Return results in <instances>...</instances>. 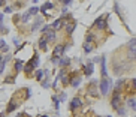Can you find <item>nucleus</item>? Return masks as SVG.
I'll list each match as a JSON object with an SVG mask.
<instances>
[{"label":"nucleus","mask_w":136,"mask_h":117,"mask_svg":"<svg viewBox=\"0 0 136 117\" xmlns=\"http://www.w3.org/2000/svg\"><path fill=\"white\" fill-rule=\"evenodd\" d=\"M37 63H39V56L37 54H35L33 57H31V60H29V62L24 65V68H23V71H24V74H27V75H30L33 71H35L36 68H37Z\"/></svg>","instance_id":"1"},{"label":"nucleus","mask_w":136,"mask_h":117,"mask_svg":"<svg viewBox=\"0 0 136 117\" xmlns=\"http://www.w3.org/2000/svg\"><path fill=\"white\" fill-rule=\"evenodd\" d=\"M64 45L63 44H57L55 47H54V51H53V57L55 59H61L63 56H64Z\"/></svg>","instance_id":"2"},{"label":"nucleus","mask_w":136,"mask_h":117,"mask_svg":"<svg viewBox=\"0 0 136 117\" xmlns=\"http://www.w3.org/2000/svg\"><path fill=\"white\" fill-rule=\"evenodd\" d=\"M109 89H111V80L109 78H103L100 81V93L102 95H108Z\"/></svg>","instance_id":"3"},{"label":"nucleus","mask_w":136,"mask_h":117,"mask_svg":"<svg viewBox=\"0 0 136 117\" xmlns=\"http://www.w3.org/2000/svg\"><path fill=\"white\" fill-rule=\"evenodd\" d=\"M108 26V15L105 17H99V18L96 20V27L99 29V30H105Z\"/></svg>","instance_id":"4"},{"label":"nucleus","mask_w":136,"mask_h":117,"mask_svg":"<svg viewBox=\"0 0 136 117\" xmlns=\"http://www.w3.org/2000/svg\"><path fill=\"white\" fill-rule=\"evenodd\" d=\"M120 101H121L120 92H114V96H112V99H111V105H112L114 110H118L120 108Z\"/></svg>","instance_id":"5"},{"label":"nucleus","mask_w":136,"mask_h":117,"mask_svg":"<svg viewBox=\"0 0 136 117\" xmlns=\"http://www.w3.org/2000/svg\"><path fill=\"white\" fill-rule=\"evenodd\" d=\"M81 105H82V101H81V98H73L70 101V105H69V108H70L72 111H75L76 110V108H79V107H81Z\"/></svg>","instance_id":"6"},{"label":"nucleus","mask_w":136,"mask_h":117,"mask_svg":"<svg viewBox=\"0 0 136 117\" xmlns=\"http://www.w3.org/2000/svg\"><path fill=\"white\" fill-rule=\"evenodd\" d=\"M37 44H39V48H41L42 51H47L48 50V41H47V38L43 36V35L39 38V42Z\"/></svg>","instance_id":"7"},{"label":"nucleus","mask_w":136,"mask_h":117,"mask_svg":"<svg viewBox=\"0 0 136 117\" xmlns=\"http://www.w3.org/2000/svg\"><path fill=\"white\" fill-rule=\"evenodd\" d=\"M53 8H54V5H53V3H51V2H47V3H43V6L41 8V12L43 14L45 17H47V15H48L47 9H53Z\"/></svg>","instance_id":"8"},{"label":"nucleus","mask_w":136,"mask_h":117,"mask_svg":"<svg viewBox=\"0 0 136 117\" xmlns=\"http://www.w3.org/2000/svg\"><path fill=\"white\" fill-rule=\"evenodd\" d=\"M69 65H70V59H69V57H61L59 60L60 68H66V66H69Z\"/></svg>","instance_id":"9"},{"label":"nucleus","mask_w":136,"mask_h":117,"mask_svg":"<svg viewBox=\"0 0 136 117\" xmlns=\"http://www.w3.org/2000/svg\"><path fill=\"white\" fill-rule=\"evenodd\" d=\"M42 23H43V20H42V18H36L35 23H33V26H31V29H30V32L37 30V29H39V27L42 26Z\"/></svg>","instance_id":"10"},{"label":"nucleus","mask_w":136,"mask_h":117,"mask_svg":"<svg viewBox=\"0 0 136 117\" xmlns=\"http://www.w3.org/2000/svg\"><path fill=\"white\" fill-rule=\"evenodd\" d=\"M43 36L47 38L48 44H49V42H54V41H55V30H49L47 35H43Z\"/></svg>","instance_id":"11"},{"label":"nucleus","mask_w":136,"mask_h":117,"mask_svg":"<svg viewBox=\"0 0 136 117\" xmlns=\"http://www.w3.org/2000/svg\"><path fill=\"white\" fill-rule=\"evenodd\" d=\"M51 27H53V30H59V29H61V27H63V20H61V18L55 20Z\"/></svg>","instance_id":"12"},{"label":"nucleus","mask_w":136,"mask_h":117,"mask_svg":"<svg viewBox=\"0 0 136 117\" xmlns=\"http://www.w3.org/2000/svg\"><path fill=\"white\" fill-rule=\"evenodd\" d=\"M43 77H45V74H43V69H37V71H36V81L42 83V81H43Z\"/></svg>","instance_id":"13"},{"label":"nucleus","mask_w":136,"mask_h":117,"mask_svg":"<svg viewBox=\"0 0 136 117\" xmlns=\"http://www.w3.org/2000/svg\"><path fill=\"white\" fill-rule=\"evenodd\" d=\"M17 107H18V104H17V102H15V101H11V102L8 104V108H6V113H12V111L15 110Z\"/></svg>","instance_id":"14"},{"label":"nucleus","mask_w":136,"mask_h":117,"mask_svg":"<svg viewBox=\"0 0 136 117\" xmlns=\"http://www.w3.org/2000/svg\"><path fill=\"white\" fill-rule=\"evenodd\" d=\"M84 74L87 75V77L93 74V63H88V65L85 66V69H84Z\"/></svg>","instance_id":"15"},{"label":"nucleus","mask_w":136,"mask_h":117,"mask_svg":"<svg viewBox=\"0 0 136 117\" xmlns=\"http://www.w3.org/2000/svg\"><path fill=\"white\" fill-rule=\"evenodd\" d=\"M9 57H11V56H6V57H3V60L0 62V74H3V71H5V65H6V62L9 60Z\"/></svg>","instance_id":"16"},{"label":"nucleus","mask_w":136,"mask_h":117,"mask_svg":"<svg viewBox=\"0 0 136 117\" xmlns=\"http://www.w3.org/2000/svg\"><path fill=\"white\" fill-rule=\"evenodd\" d=\"M73 30H75V24H73V23H69V24L66 26V33H67V35H72Z\"/></svg>","instance_id":"17"},{"label":"nucleus","mask_w":136,"mask_h":117,"mask_svg":"<svg viewBox=\"0 0 136 117\" xmlns=\"http://www.w3.org/2000/svg\"><path fill=\"white\" fill-rule=\"evenodd\" d=\"M23 66H24L23 60H17V62H15V72H20V71H23Z\"/></svg>","instance_id":"18"},{"label":"nucleus","mask_w":136,"mask_h":117,"mask_svg":"<svg viewBox=\"0 0 136 117\" xmlns=\"http://www.w3.org/2000/svg\"><path fill=\"white\" fill-rule=\"evenodd\" d=\"M100 62H102V75L106 77V63H105V57H102Z\"/></svg>","instance_id":"19"},{"label":"nucleus","mask_w":136,"mask_h":117,"mask_svg":"<svg viewBox=\"0 0 136 117\" xmlns=\"http://www.w3.org/2000/svg\"><path fill=\"white\" fill-rule=\"evenodd\" d=\"M51 30V26L49 24H45V26H42V29H41V32H42V35H47L48 32Z\"/></svg>","instance_id":"20"},{"label":"nucleus","mask_w":136,"mask_h":117,"mask_svg":"<svg viewBox=\"0 0 136 117\" xmlns=\"http://www.w3.org/2000/svg\"><path fill=\"white\" fill-rule=\"evenodd\" d=\"M30 17H31V15H30V14H29V11H27V12H24L23 15H21V21H23V23H27Z\"/></svg>","instance_id":"21"},{"label":"nucleus","mask_w":136,"mask_h":117,"mask_svg":"<svg viewBox=\"0 0 136 117\" xmlns=\"http://www.w3.org/2000/svg\"><path fill=\"white\" fill-rule=\"evenodd\" d=\"M41 11V8H37V6H33V8H30L29 9V14L30 15H36V14Z\"/></svg>","instance_id":"22"},{"label":"nucleus","mask_w":136,"mask_h":117,"mask_svg":"<svg viewBox=\"0 0 136 117\" xmlns=\"http://www.w3.org/2000/svg\"><path fill=\"white\" fill-rule=\"evenodd\" d=\"M129 59H135L136 60V48L129 50Z\"/></svg>","instance_id":"23"},{"label":"nucleus","mask_w":136,"mask_h":117,"mask_svg":"<svg viewBox=\"0 0 136 117\" xmlns=\"http://www.w3.org/2000/svg\"><path fill=\"white\" fill-rule=\"evenodd\" d=\"M79 83H81V78L78 77V78H75L73 81H70V86L72 87H78V86H79Z\"/></svg>","instance_id":"24"},{"label":"nucleus","mask_w":136,"mask_h":117,"mask_svg":"<svg viewBox=\"0 0 136 117\" xmlns=\"http://www.w3.org/2000/svg\"><path fill=\"white\" fill-rule=\"evenodd\" d=\"M91 50H93V47L90 44H84V53H90Z\"/></svg>","instance_id":"25"},{"label":"nucleus","mask_w":136,"mask_h":117,"mask_svg":"<svg viewBox=\"0 0 136 117\" xmlns=\"http://www.w3.org/2000/svg\"><path fill=\"white\" fill-rule=\"evenodd\" d=\"M129 48H136V38H133V39H132L130 42H129Z\"/></svg>","instance_id":"26"},{"label":"nucleus","mask_w":136,"mask_h":117,"mask_svg":"<svg viewBox=\"0 0 136 117\" xmlns=\"http://www.w3.org/2000/svg\"><path fill=\"white\" fill-rule=\"evenodd\" d=\"M135 102H136V101H135V99H133V98H129V99H127V107H129V108H132Z\"/></svg>","instance_id":"27"},{"label":"nucleus","mask_w":136,"mask_h":117,"mask_svg":"<svg viewBox=\"0 0 136 117\" xmlns=\"http://www.w3.org/2000/svg\"><path fill=\"white\" fill-rule=\"evenodd\" d=\"M60 3H63V6L67 8V6H69V5L72 3V0H60Z\"/></svg>","instance_id":"28"},{"label":"nucleus","mask_w":136,"mask_h":117,"mask_svg":"<svg viewBox=\"0 0 136 117\" xmlns=\"http://www.w3.org/2000/svg\"><path fill=\"white\" fill-rule=\"evenodd\" d=\"M117 113H118V116H126V110L124 108H121V107L117 110Z\"/></svg>","instance_id":"29"},{"label":"nucleus","mask_w":136,"mask_h":117,"mask_svg":"<svg viewBox=\"0 0 136 117\" xmlns=\"http://www.w3.org/2000/svg\"><path fill=\"white\" fill-rule=\"evenodd\" d=\"M41 84H42V87H43V89H48V87L51 86V84H49V81H42Z\"/></svg>","instance_id":"30"},{"label":"nucleus","mask_w":136,"mask_h":117,"mask_svg":"<svg viewBox=\"0 0 136 117\" xmlns=\"http://www.w3.org/2000/svg\"><path fill=\"white\" fill-rule=\"evenodd\" d=\"M93 41V35H87V38H85V44H90Z\"/></svg>","instance_id":"31"},{"label":"nucleus","mask_w":136,"mask_h":117,"mask_svg":"<svg viewBox=\"0 0 136 117\" xmlns=\"http://www.w3.org/2000/svg\"><path fill=\"white\" fill-rule=\"evenodd\" d=\"M5 12H6V14H11V12H12V6H6V8H5Z\"/></svg>","instance_id":"32"},{"label":"nucleus","mask_w":136,"mask_h":117,"mask_svg":"<svg viewBox=\"0 0 136 117\" xmlns=\"http://www.w3.org/2000/svg\"><path fill=\"white\" fill-rule=\"evenodd\" d=\"M14 81H15L14 77H8V78H6V83H14Z\"/></svg>","instance_id":"33"},{"label":"nucleus","mask_w":136,"mask_h":117,"mask_svg":"<svg viewBox=\"0 0 136 117\" xmlns=\"http://www.w3.org/2000/svg\"><path fill=\"white\" fill-rule=\"evenodd\" d=\"M64 99H66V93L63 92V93H61V95H60V99H59V101H60V102H61V101H64Z\"/></svg>","instance_id":"34"},{"label":"nucleus","mask_w":136,"mask_h":117,"mask_svg":"<svg viewBox=\"0 0 136 117\" xmlns=\"http://www.w3.org/2000/svg\"><path fill=\"white\" fill-rule=\"evenodd\" d=\"M8 50H9V47H8V45H5V47H3V48L0 50V53H6V51H8Z\"/></svg>","instance_id":"35"},{"label":"nucleus","mask_w":136,"mask_h":117,"mask_svg":"<svg viewBox=\"0 0 136 117\" xmlns=\"http://www.w3.org/2000/svg\"><path fill=\"white\" fill-rule=\"evenodd\" d=\"M5 45H6V42H5V41H3V39H0V50L3 48Z\"/></svg>","instance_id":"36"},{"label":"nucleus","mask_w":136,"mask_h":117,"mask_svg":"<svg viewBox=\"0 0 136 117\" xmlns=\"http://www.w3.org/2000/svg\"><path fill=\"white\" fill-rule=\"evenodd\" d=\"M132 86H133V89L136 90V78H133V80H132Z\"/></svg>","instance_id":"37"},{"label":"nucleus","mask_w":136,"mask_h":117,"mask_svg":"<svg viewBox=\"0 0 136 117\" xmlns=\"http://www.w3.org/2000/svg\"><path fill=\"white\" fill-rule=\"evenodd\" d=\"M27 114H24V113H20V114H17V117H25Z\"/></svg>","instance_id":"38"},{"label":"nucleus","mask_w":136,"mask_h":117,"mask_svg":"<svg viewBox=\"0 0 136 117\" xmlns=\"http://www.w3.org/2000/svg\"><path fill=\"white\" fill-rule=\"evenodd\" d=\"M132 110H135V111H136V102L133 104V107H132Z\"/></svg>","instance_id":"39"},{"label":"nucleus","mask_w":136,"mask_h":117,"mask_svg":"<svg viewBox=\"0 0 136 117\" xmlns=\"http://www.w3.org/2000/svg\"><path fill=\"white\" fill-rule=\"evenodd\" d=\"M3 3H5V0H0V6H3Z\"/></svg>","instance_id":"40"},{"label":"nucleus","mask_w":136,"mask_h":117,"mask_svg":"<svg viewBox=\"0 0 136 117\" xmlns=\"http://www.w3.org/2000/svg\"><path fill=\"white\" fill-rule=\"evenodd\" d=\"M41 117H49V116H47V114H43V116H41Z\"/></svg>","instance_id":"41"},{"label":"nucleus","mask_w":136,"mask_h":117,"mask_svg":"<svg viewBox=\"0 0 136 117\" xmlns=\"http://www.w3.org/2000/svg\"><path fill=\"white\" fill-rule=\"evenodd\" d=\"M31 2H33V3H37V0H31Z\"/></svg>","instance_id":"42"},{"label":"nucleus","mask_w":136,"mask_h":117,"mask_svg":"<svg viewBox=\"0 0 136 117\" xmlns=\"http://www.w3.org/2000/svg\"><path fill=\"white\" fill-rule=\"evenodd\" d=\"M2 60H3V57H2V56H0V62H2Z\"/></svg>","instance_id":"43"},{"label":"nucleus","mask_w":136,"mask_h":117,"mask_svg":"<svg viewBox=\"0 0 136 117\" xmlns=\"http://www.w3.org/2000/svg\"><path fill=\"white\" fill-rule=\"evenodd\" d=\"M0 117H3V116H2V113H0Z\"/></svg>","instance_id":"44"},{"label":"nucleus","mask_w":136,"mask_h":117,"mask_svg":"<svg viewBox=\"0 0 136 117\" xmlns=\"http://www.w3.org/2000/svg\"><path fill=\"white\" fill-rule=\"evenodd\" d=\"M106 117H111V116H106Z\"/></svg>","instance_id":"45"},{"label":"nucleus","mask_w":136,"mask_h":117,"mask_svg":"<svg viewBox=\"0 0 136 117\" xmlns=\"http://www.w3.org/2000/svg\"><path fill=\"white\" fill-rule=\"evenodd\" d=\"M135 117H136V116H135Z\"/></svg>","instance_id":"46"}]
</instances>
